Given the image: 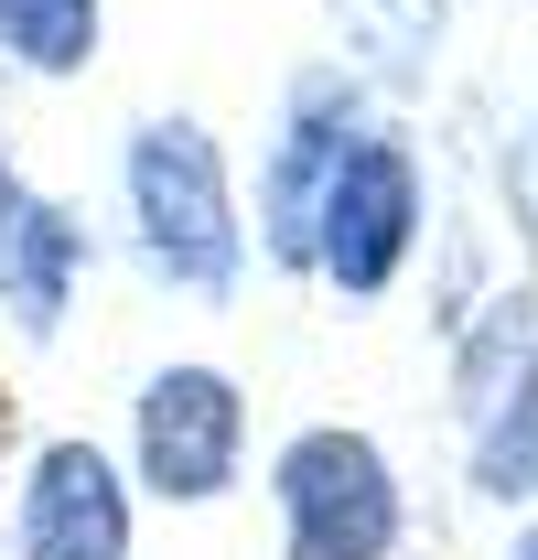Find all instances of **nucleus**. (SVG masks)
Segmentation results:
<instances>
[{
  "label": "nucleus",
  "instance_id": "obj_1",
  "mask_svg": "<svg viewBox=\"0 0 538 560\" xmlns=\"http://www.w3.org/2000/svg\"><path fill=\"white\" fill-rule=\"evenodd\" d=\"M119 206H130V248L151 291L226 313L237 280H248V206H237V173H226V140L204 130L195 108H162L140 119L119 151Z\"/></svg>",
  "mask_w": 538,
  "mask_h": 560
},
{
  "label": "nucleus",
  "instance_id": "obj_2",
  "mask_svg": "<svg viewBox=\"0 0 538 560\" xmlns=\"http://www.w3.org/2000/svg\"><path fill=\"white\" fill-rule=\"evenodd\" d=\"M269 517H280V560H399L409 495L377 431L313 420L280 442L269 464Z\"/></svg>",
  "mask_w": 538,
  "mask_h": 560
},
{
  "label": "nucleus",
  "instance_id": "obj_3",
  "mask_svg": "<svg viewBox=\"0 0 538 560\" xmlns=\"http://www.w3.org/2000/svg\"><path fill=\"white\" fill-rule=\"evenodd\" d=\"M366 130H377V97L335 55L280 86V119H269V151H259V259L269 270H313V215H324L344 151Z\"/></svg>",
  "mask_w": 538,
  "mask_h": 560
},
{
  "label": "nucleus",
  "instance_id": "obj_4",
  "mask_svg": "<svg viewBox=\"0 0 538 560\" xmlns=\"http://www.w3.org/2000/svg\"><path fill=\"white\" fill-rule=\"evenodd\" d=\"M420 226H431V195H420V151L399 130H366L344 151L335 195L313 215V280L335 302H388L399 270L420 259Z\"/></svg>",
  "mask_w": 538,
  "mask_h": 560
},
{
  "label": "nucleus",
  "instance_id": "obj_5",
  "mask_svg": "<svg viewBox=\"0 0 538 560\" xmlns=\"http://www.w3.org/2000/svg\"><path fill=\"white\" fill-rule=\"evenodd\" d=\"M130 464L162 506L237 495V475H248V388L226 366H204V355L151 366L140 377V410H130Z\"/></svg>",
  "mask_w": 538,
  "mask_h": 560
},
{
  "label": "nucleus",
  "instance_id": "obj_6",
  "mask_svg": "<svg viewBox=\"0 0 538 560\" xmlns=\"http://www.w3.org/2000/svg\"><path fill=\"white\" fill-rule=\"evenodd\" d=\"M453 399H464V431H473V495L538 506V302L528 291H506L453 346Z\"/></svg>",
  "mask_w": 538,
  "mask_h": 560
},
{
  "label": "nucleus",
  "instance_id": "obj_7",
  "mask_svg": "<svg viewBox=\"0 0 538 560\" xmlns=\"http://www.w3.org/2000/svg\"><path fill=\"white\" fill-rule=\"evenodd\" d=\"M11 550L22 560H130V475L97 442H44L22 506H11Z\"/></svg>",
  "mask_w": 538,
  "mask_h": 560
},
{
  "label": "nucleus",
  "instance_id": "obj_8",
  "mask_svg": "<svg viewBox=\"0 0 538 560\" xmlns=\"http://www.w3.org/2000/svg\"><path fill=\"white\" fill-rule=\"evenodd\" d=\"M86 259H97V237H86V215L55 206V195H33V206L11 215V237H0V324L11 335H66L75 291H86Z\"/></svg>",
  "mask_w": 538,
  "mask_h": 560
},
{
  "label": "nucleus",
  "instance_id": "obj_9",
  "mask_svg": "<svg viewBox=\"0 0 538 560\" xmlns=\"http://www.w3.org/2000/svg\"><path fill=\"white\" fill-rule=\"evenodd\" d=\"M442 22H453V0H335V33H344V75H366V97L377 86H420L431 55H442Z\"/></svg>",
  "mask_w": 538,
  "mask_h": 560
},
{
  "label": "nucleus",
  "instance_id": "obj_10",
  "mask_svg": "<svg viewBox=\"0 0 538 560\" xmlns=\"http://www.w3.org/2000/svg\"><path fill=\"white\" fill-rule=\"evenodd\" d=\"M97 0H0V55L22 75H86L97 66Z\"/></svg>",
  "mask_w": 538,
  "mask_h": 560
},
{
  "label": "nucleus",
  "instance_id": "obj_11",
  "mask_svg": "<svg viewBox=\"0 0 538 560\" xmlns=\"http://www.w3.org/2000/svg\"><path fill=\"white\" fill-rule=\"evenodd\" d=\"M33 206V184H22V173H11V151H0V237H11V215Z\"/></svg>",
  "mask_w": 538,
  "mask_h": 560
},
{
  "label": "nucleus",
  "instance_id": "obj_12",
  "mask_svg": "<svg viewBox=\"0 0 538 560\" xmlns=\"http://www.w3.org/2000/svg\"><path fill=\"white\" fill-rule=\"evenodd\" d=\"M506 560H538V517H528V528H517V550H506Z\"/></svg>",
  "mask_w": 538,
  "mask_h": 560
},
{
  "label": "nucleus",
  "instance_id": "obj_13",
  "mask_svg": "<svg viewBox=\"0 0 538 560\" xmlns=\"http://www.w3.org/2000/svg\"><path fill=\"white\" fill-rule=\"evenodd\" d=\"M0 453H11V410H0Z\"/></svg>",
  "mask_w": 538,
  "mask_h": 560
},
{
  "label": "nucleus",
  "instance_id": "obj_14",
  "mask_svg": "<svg viewBox=\"0 0 538 560\" xmlns=\"http://www.w3.org/2000/svg\"><path fill=\"white\" fill-rule=\"evenodd\" d=\"M0 66H11V55H0Z\"/></svg>",
  "mask_w": 538,
  "mask_h": 560
}]
</instances>
